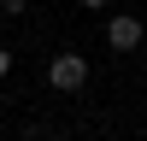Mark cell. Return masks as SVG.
Segmentation results:
<instances>
[{"label": "cell", "instance_id": "6da1fadb", "mask_svg": "<svg viewBox=\"0 0 147 141\" xmlns=\"http://www.w3.org/2000/svg\"><path fill=\"white\" fill-rule=\"evenodd\" d=\"M47 82H53L59 94H77L82 82H88V59L82 53H53L47 59Z\"/></svg>", "mask_w": 147, "mask_h": 141}, {"label": "cell", "instance_id": "7a4b0ae2", "mask_svg": "<svg viewBox=\"0 0 147 141\" xmlns=\"http://www.w3.org/2000/svg\"><path fill=\"white\" fill-rule=\"evenodd\" d=\"M141 41H147V30H141V18H106V47L112 53H141Z\"/></svg>", "mask_w": 147, "mask_h": 141}, {"label": "cell", "instance_id": "3957f363", "mask_svg": "<svg viewBox=\"0 0 147 141\" xmlns=\"http://www.w3.org/2000/svg\"><path fill=\"white\" fill-rule=\"evenodd\" d=\"M24 6H30V0H0V18H18Z\"/></svg>", "mask_w": 147, "mask_h": 141}, {"label": "cell", "instance_id": "277c9868", "mask_svg": "<svg viewBox=\"0 0 147 141\" xmlns=\"http://www.w3.org/2000/svg\"><path fill=\"white\" fill-rule=\"evenodd\" d=\"M6 77H12V53L0 47V82H6Z\"/></svg>", "mask_w": 147, "mask_h": 141}, {"label": "cell", "instance_id": "5b68a950", "mask_svg": "<svg viewBox=\"0 0 147 141\" xmlns=\"http://www.w3.org/2000/svg\"><path fill=\"white\" fill-rule=\"evenodd\" d=\"M82 6H88V12H106V6H112V0H82Z\"/></svg>", "mask_w": 147, "mask_h": 141}, {"label": "cell", "instance_id": "8992f818", "mask_svg": "<svg viewBox=\"0 0 147 141\" xmlns=\"http://www.w3.org/2000/svg\"><path fill=\"white\" fill-rule=\"evenodd\" d=\"M141 70H147V41H141Z\"/></svg>", "mask_w": 147, "mask_h": 141}, {"label": "cell", "instance_id": "52a82bcc", "mask_svg": "<svg viewBox=\"0 0 147 141\" xmlns=\"http://www.w3.org/2000/svg\"><path fill=\"white\" fill-rule=\"evenodd\" d=\"M0 141H6V129H0Z\"/></svg>", "mask_w": 147, "mask_h": 141}]
</instances>
